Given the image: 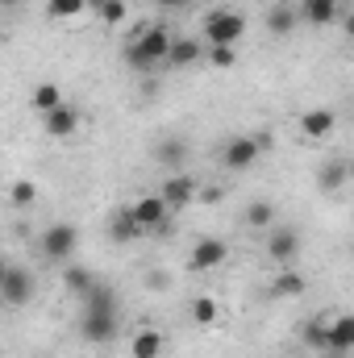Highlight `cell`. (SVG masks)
<instances>
[{"label":"cell","instance_id":"1","mask_svg":"<svg viewBox=\"0 0 354 358\" xmlns=\"http://www.w3.org/2000/svg\"><path fill=\"white\" fill-rule=\"evenodd\" d=\"M171 46H176V38L167 34V25H150V29H142V38H129L125 63H129L134 71H155V67L167 63Z\"/></svg>","mask_w":354,"mask_h":358},{"label":"cell","instance_id":"2","mask_svg":"<svg viewBox=\"0 0 354 358\" xmlns=\"http://www.w3.org/2000/svg\"><path fill=\"white\" fill-rule=\"evenodd\" d=\"M246 34V17L234 8H213L204 17V46H234Z\"/></svg>","mask_w":354,"mask_h":358},{"label":"cell","instance_id":"3","mask_svg":"<svg viewBox=\"0 0 354 358\" xmlns=\"http://www.w3.org/2000/svg\"><path fill=\"white\" fill-rule=\"evenodd\" d=\"M38 246H42V255H46L50 263H63V267H67V259H71L76 246H80V229L67 225V221H55L50 229H42Z\"/></svg>","mask_w":354,"mask_h":358},{"label":"cell","instance_id":"4","mask_svg":"<svg viewBox=\"0 0 354 358\" xmlns=\"http://www.w3.org/2000/svg\"><path fill=\"white\" fill-rule=\"evenodd\" d=\"M0 296H4V304H13V308H21V304H29L34 300V275L25 267H8L0 271Z\"/></svg>","mask_w":354,"mask_h":358},{"label":"cell","instance_id":"5","mask_svg":"<svg viewBox=\"0 0 354 358\" xmlns=\"http://www.w3.org/2000/svg\"><path fill=\"white\" fill-rule=\"evenodd\" d=\"M300 229H292V225H275L271 234H267V259H275V263H296L300 259Z\"/></svg>","mask_w":354,"mask_h":358},{"label":"cell","instance_id":"6","mask_svg":"<svg viewBox=\"0 0 354 358\" xmlns=\"http://www.w3.org/2000/svg\"><path fill=\"white\" fill-rule=\"evenodd\" d=\"M80 334L92 346H108L117 338V313H84L80 317Z\"/></svg>","mask_w":354,"mask_h":358},{"label":"cell","instance_id":"7","mask_svg":"<svg viewBox=\"0 0 354 358\" xmlns=\"http://www.w3.org/2000/svg\"><path fill=\"white\" fill-rule=\"evenodd\" d=\"M229 259V246L221 242V238H200L196 246H192V255H187V267L192 271H213L221 267Z\"/></svg>","mask_w":354,"mask_h":358},{"label":"cell","instance_id":"8","mask_svg":"<svg viewBox=\"0 0 354 358\" xmlns=\"http://www.w3.org/2000/svg\"><path fill=\"white\" fill-rule=\"evenodd\" d=\"M142 234H146V225L134 217V208H129V204L108 213V238H113L117 246H129V242H134V238H142Z\"/></svg>","mask_w":354,"mask_h":358},{"label":"cell","instance_id":"9","mask_svg":"<svg viewBox=\"0 0 354 358\" xmlns=\"http://www.w3.org/2000/svg\"><path fill=\"white\" fill-rule=\"evenodd\" d=\"M263 155V146L255 142V138H229L225 142V155H221V163L229 167V171H246L255 159Z\"/></svg>","mask_w":354,"mask_h":358},{"label":"cell","instance_id":"10","mask_svg":"<svg viewBox=\"0 0 354 358\" xmlns=\"http://www.w3.org/2000/svg\"><path fill=\"white\" fill-rule=\"evenodd\" d=\"M334 125H338V113H334V108H309V113H300V134L313 138V142L330 138Z\"/></svg>","mask_w":354,"mask_h":358},{"label":"cell","instance_id":"11","mask_svg":"<svg viewBox=\"0 0 354 358\" xmlns=\"http://www.w3.org/2000/svg\"><path fill=\"white\" fill-rule=\"evenodd\" d=\"M129 208H134V217H138L146 229H159L163 221H171V208H167L163 196H142V200H134Z\"/></svg>","mask_w":354,"mask_h":358},{"label":"cell","instance_id":"12","mask_svg":"<svg viewBox=\"0 0 354 358\" xmlns=\"http://www.w3.org/2000/svg\"><path fill=\"white\" fill-rule=\"evenodd\" d=\"M163 200H167V208L176 213V208H183L192 196H196V183H192V176H183V171H176V176L163 179V192H159Z\"/></svg>","mask_w":354,"mask_h":358},{"label":"cell","instance_id":"13","mask_svg":"<svg viewBox=\"0 0 354 358\" xmlns=\"http://www.w3.org/2000/svg\"><path fill=\"white\" fill-rule=\"evenodd\" d=\"M330 350L334 355H351L354 350V313H342L330 321Z\"/></svg>","mask_w":354,"mask_h":358},{"label":"cell","instance_id":"14","mask_svg":"<svg viewBox=\"0 0 354 358\" xmlns=\"http://www.w3.org/2000/svg\"><path fill=\"white\" fill-rule=\"evenodd\" d=\"M42 121H46V134H50V138H71V134H76V125H80V113H76L71 104H59V108H55V113H46Z\"/></svg>","mask_w":354,"mask_h":358},{"label":"cell","instance_id":"15","mask_svg":"<svg viewBox=\"0 0 354 358\" xmlns=\"http://www.w3.org/2000/svg\"><path fill=\"white\" fill-rule=\"evenodd\" d=\"M208 55V46H200V38H176L171 55H167V67H192Z\"/></svg>","mask_w":354,"mask_h":358},{"label":"cell","instance_id":"16","mask_svg":"<svg viewBox=\"0 0 354 358\" xmlns=\"http://www.w3.org/2000/svg\"><path fill=\"white\" fill-rule=\"evenodd\" d=\"M163 346H167V338H163L159 329H138V334H134V342H129L134 358H159V355H163Z\"/></svg>","mask_w":354,"mask_h":358},{"label":"cell","instance_id":"17","mask_svg":"<svg viewBox=\"0 0 354 358\" xmlns=\"http://www.w3.org/2000/svg\"><path fill=\"white\" fill-rule=\"evenodd\" d=\"M338 17V0H300V21L309 25H330Z\"/></svg>","mask_w":354,"mask_h":358},{"label":"cell","instance_id":"18","mask_svg":"<svg viewBox=\"0 0 354 358\" xmlns=\"http://www.w3.org/2000/svg\"><path fill=\"white\" fill-rule=\"evenodd\" d=\"M84 313H117V292H113V283H96L88 296H84Z\"/></svg>","mask_w":354,"mask_h":358},{"label":"cell","instance_id":"19","mask_svg":"<svg viewBox=\"0 0 354 358\" xmlns=\"http://www.w3.org/2000/svg\"><path fill=\"white\" fill-rule=\"evenodd\" d=\"M300 342H304L309 350H317V355H325V350H330V321H325V317H317V321H309V325L300 329Z\"/></svg>","mask_w":354,"mask_h":358},{"label":"cell","instance_id":"20","mask_svg":"<svg viewBox=\"0 0 354 358\" xmlns=\"http://www.w3.org/2000/svg\"><path fill=\"white\" fill-rule=\"evenodd\" d=\"M29 104H34V113H42V117H46V113H55V108H59V104H67V100H63L59 84H50V80H46V84H38V88H34Z\"/></svg>","mask_w":354,"mask_h":358},{"label":"cell","instance_id":"21","mask_svg":"<svg viewBox=\"0 0 354 358\" xmlns=\"http://www.w3.org/2000/svg\"><path fill=\"white\" fill-rule=\"evenodd\" d=\"M63 283H67L76 296H88V292L96 287V283H100V279H96L88 267H80V263H67V267H63Z\"/></svg>","mask_w":354,"mask_h":358},{"label":"cell","instance_id":"22","mask_svg":"<svg viewBox=\"0 0 354 358\" xmlns=\"http://www.w3.org/2000/svg\"><path fill=\"white\" fill-rule=\"evenodd\" d=\"M296 21H300V8H288V4H275V8L267 13V29H271V34H279V38H283V34H292V29H296Z\"/></svg>","mask_w":354,"mask_h":358},{"label":"cell","instance_id":"23","mask_svg":"<svg viewBox=\"0 0 354 358\" xmlns=\"http://www.w3.org/2000/svg\"><path fill=\"white\" fill-rule=\"evenodd\" d=\"M304 287H309V279H304V275H300V271H279V275H275V279H271V292H275V296H304Z\"/></svg>","mask_w":354,"mask_h":358},{"label":"cell","instance_id":"24","mask_svg":"<svg viewBox=\"0 0 354 358\" xmlns=\"http://www.w3.org/2000/svg\"><path fill=\"white\" fill-rule=\"evenodd\" d=\"M88 8V0H46V17L50 21H71Z\"/></svg>","mask_w":354,"mask_h":358},{"label":"cell","instance_id":"25","mask_svg":"<svg viewBox=\"0 0 354 358\" xmlns=\"http://www.w3.org/2000/svg\"><path fill=\"white\" fill-rule=\"evenodd\" d=\"M217 317H221V308H217L213 296H196V300H192V321H196V325H213Z\"/></svg>","mask_w":354,"mask_h":358},{"label":"cell","instance_id":"26","mask_svg":"<svg viewBox=\"0 0 354 358\" xmlns=\"http://www.w3.org/2000/svg\"><path fill=\"white\" fill-rule=\"evenodd\" d=\"M271 221H275V204H271V200H255V204L246 208V225H255V229H271Z\"/></svg>","mask_w":354,"mask_h":358},{"label":"cell","instance_id":"27","mask_svg":"<svg viewBox=\"0 0 354 358\" xmlns=\"http://www.w3.org/2000/svg\"><path fill=\"white\" fill-rule=\"evenodd\" d=\"M8 200H13L17 208H29V204L38 200V187H34V179H17V183H13V192H8Z\"/></svg>","mask_w":354,"mask_h":358},{"label":"cell","instance_id":"28","mask_svg":"<svg viewBox=\"0 0 354 358\" xmlns=\"http://www.w3.org/2000/svg\"><path fill=\"white\" fill-rule=\"evenodd\" d=\"M346 176H351V167H346V163H325V167H321V187H325V192H334V187H342V183H346Z\"/></svg>","mask_w":354,"mask_h":358},{"label":"cell","instance_id":"29","mask_svg":"<svg viewBox=\"0 0 354 358\" xmlns=\"http://www.w3.org/2000/svg\"><path fill=\"white\" fill-rule=\"evenodd\" d=\"M183 155H187V150H183V142H176V138H171V142H163V146L155 150V159H159L163 167H179V163H183Z\"/></svg>","mask_w":354,"mask_h":358},{"label":"cell","instance_id":"30","mask_svg":"<svg viewBox=\"0 0 354 358\" xmlns=\"http://www.w3.org/2000/svg\"><path fill=\"white\" fill-rule=\"evenodd\" d=\"M208 63H213L217 71H229V67L238 63V50H234V46H208Z\"/></svg>","mask_w":354,"mask_h":358},{"label":"cell","instance_id":"31","mask_svg":"<svg viewBox=\"0 0 354 358\" xmlns=\"http://www.w3.org/2000/svg\"><path fill=\"white\" fill-rule=\"evenodd\" d=\"M96 13H100V21H104V25H121L129 8H125V0H104V4L96 8Z\"/></svg>","mask_w":354,"mask_h":358},{"label":"cell","instance_id":"32","mask_svg":"<svg viewBox=\"0 0 354 358\" xmlns=\"http://www.w3.org/2000/svg\"><path fill=\"white\" fill-rule=\"evenodd\" d=\"M159 8H183V4H192V0H155Z\"/></svg>","mask_w":354,"mask_h":358},{"label":"cell","instance_id":"33","mask_svg":"<svg viewBox=\"0 0 354 358\" xmlns=\"http://www.w3.org/2000/svg\"><path fill=\"white\" fill-rule=\"evenodd\" d=\"M342 29H346V38H354V13H346V21H342Z\"/></svg>","mask_w":354,"mask_h":358},{"label":"cell","instance_id":"34","mask_svg":"<svg viewBox=\"0 0 354 358\" xmlns=\"http://www.w3.org/2000/svg\"><path fill=\"white\" fill-rule=\"evenodd\" d=\"M0 4H4V8H17V4H21V0H0Z\"/></svg>","mask_w":354,"mask_h":358},{"label":"cell","instance_id":"35","mask_svg":"<svg viewBox=\"0 0 354 358\" xmlns=\"http://www.w3.org/2000/svg\"><path fill=\"white\" fill-rule=\"evenodd\" d=\"M317 358H346V355H334V350H325V355H317Z\"/></svg>","mask_w":354,"mask_h":358},{"label":"cell","instance_id":"36","mask_svg":"<svg viewBox=\"0 0 354 358\" xmlns=\"http://www.w3.org/2000/svg\"><path fill=\"white\" fill-rule=\"evenodd\" d=\"M100 4H104V0H88V8H100Z\"/></svg>","mask_w":354,"mask_h":358}]
</instances>
